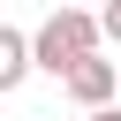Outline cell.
Here are the masks:
<instances>
[{
  "label": "cell",
  "mask_w": 121,
  "mask_h": 121,
  "mask_svg": "<svg viewBox=\"0 0 121 121\" xmlns=\"http://www.w3.org/2000/svg\"><path fill=\"white\" fill-rule=\"evenodd\" d=\"M30 68H38V53H30V30L0 23V98H8V91H15V83H23Z\"/></svg>",
  "instance_id": "3957f363"
},
{
  "label": "cell",
  "mask_w": 121,
  "mask_h": 121,
  "mask_svg": "<svg viewBox=\"0 0 121 121\" xmlns=\"http://www.w3.org/2000/svg\"><path fill=\"white\" fill-rule=\"evenodd\" d=\"M60 8H68V0H60Z\"/></svg>",
  "instance_id": "8992f818"
},
{
  "label": "cell",
  "mask_w": 121,
  "mask_h": 121,
  "mask_svg": "<svg viewBox=\"0 0 121 121\" xmlns=\"http://www.w3.org/2000/svg\"><path fill=\"white\" fill-rule=\"evenodd\" d=\"M98 45H106V30H98V15H91V8H53V15L30 30L38 76H53V83H68L83 60H98Z\"/></svg>",
  "instance_id": "6da1fadb"
},
{
  "label": "cell",
  "mask_w": 121,
  "mask_h": 121,
  "mask_svg": "<svg viewBox=\"0 0 121 121\" xmlns=\"http://www.w3.org/2000/svg\"><path fill=\"white\" fill-rule=\"evenodd\" d=\"M68 98H76L83 113H106V106L121 98V68H113V60H83V68L68 76Z\"/></svg>",
  "instance_id": "7a4b0ae2"
},
{
  "label": "cell",
  "mask_w": 121,
  "mask_h": 121,
  "mask_svg": "<svg viewBox=\"0 0 121 121\" xmlns=\"http://www.w3.org/2000/svg\"><path fill=\"white\" fill-rule=\"evenodd\" d=\"M91 121H121V106H106V113H91Z\"/></svg>",
  "instance_id": "5b68a950"
},
{
  "label": "cell",
  "mask_w": 121,
  "mask_h": 121,
  "mask_svg": "<svg viewBox=\"0 0 121 121\" xmlns=\"http://www.w3.org/2000/svg\"><path fill=\"white\" fill-rule=\"evenodd\" d=\"M98 30H106V45H121V0H106V8H98Z\"/></svg>",
  "instance_id": "277c9868"
}]
</instances>
